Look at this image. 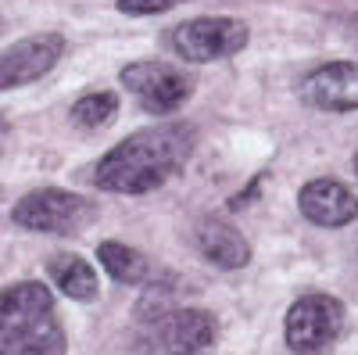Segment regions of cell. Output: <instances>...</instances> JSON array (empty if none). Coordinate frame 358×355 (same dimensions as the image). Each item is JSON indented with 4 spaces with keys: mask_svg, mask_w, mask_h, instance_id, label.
Wrapping results in <instances>:
<instances>
[{
    "mask_svg": "<svg viewBox=\"0 0 358 355\" xmlns=\"http://www.w3.org/2000/svg\"><path fill=\"white\" fill-rule=\"evenodd\" d=\"M197 151V126L194 123H158L129 133L94 165V187L108 194L143 197L162 190L187 169Z\"/></svg>",
    "mask_w": 358,
    "mask_h": 355,
    "instance_id": "cell-1",
    "label": "cell"
},
{
    "mask_svg": "<svg viewBox=\"0 0 358 355\" xmlns=\"http://www.w3.org/2000/svg\"><path fill=\"white\" fill-rule=\"evenodd\" d=\"M251 40V29L241 18L229 15H201V18H187L169 29V50L187 65H212L222 57L241 54Z\"/></svg>",
    "mask_w": 358,
    "mask_h": 355,
    "instance_id": "cell-2",
    "label": "cell"
},
{
    "mask_svg": "<svg viewBox=\"0 0 358 355\" xmlns=\"http://www.w3.org/2000/svg\"><path fill=\"white\" fill-rule=\"evenodd\" d=\"M11 219L15 226L33 230V233L69 237L97 219V201L86 194H76V190H62V187H36L15 201Z\"/></svg>",
    "mask_w": 358,
    "mask_h": 355,
    "instance_id": "cell-3",
    "label": "cell"
},
{
    "mask_svg": "<svg viewBox=\"0 0 358 355\" xmlns=\"http://www.w3.org/2000/svg\"><path fill=\"white\" fill-rule=\"evenodd\" d=\"M348 327V309L326 291H308L283 316V341L294 355H319L341 341Z\"/></svg>",
    "mask_w": 358,
    "mask_h": 355,
    "instance_id": "cell-4",
    "label": "cell"
},
{
    "mask_svg": "<svg viewBox=\"0 0 358 355\" xmlns=\"http://www.w3.org/2000/svg\"><path fill=\"white\" fill-rule=\"evenodd\" d=\"M143 351L147 355H201L219 337V319L201 305H172L169 312L140 323Z\"/></svg>",
    "mask_w": 358,
    "mask_h": 355,
    "instance_id": "cell-5",
    "label": "cell"
},
{
    "mask_svg": "<svg viewBox=\"0 0 358 355\" xmlns=\"http://www.w3.org/2000/svg\"><path fill=\"white\" fill-rule=\"evenodd\" d=\"M118 79L151 115H172L194 97V76L165 62H133L118 72Z\"/></svg>",
    "mask_w": 358,
    "mask_h": 355,
    "instance_id": "cell-6",
    "label": "cell"
},
{
    "mask_svg": "<svg viewBox=\"0 0 358 355\" xmlns=\"http://www.w3.org/2000/svg\"><path fill=\"white\" fill-rule=\"evenodd\" d=\"M297 97L312 111L348 115L358 111V62H326L297 83Z\"/></svg>",
    "mask_w": 358,
    "mask_h": 355,
    "instance_id": "cell-7",
    "label": "cell"
},
{
    "mask_svg": "<svg viewBox=\"0 0 358 355\" xmlns=\"http://www.w3.org/2000/svg\"><path fill=\"white\" fill-rule=\"evenodd\" d=\"M65 54L62 33H36L0 50V94L43 79Z\"/></svg>",
    "mask_w": 358,
    "mask_h": 355,
    "instance_id": "cell-8",
    "label": "cell"
},
{
    "mask_svg": "<svg viewBox=\"0 0 358 355\" xmlns=\"http://www.w3.org/2000/svg\"><path fill=\"white\" fill-rule=\"evenodd\" d=\"M297 212L319 230H341L358 219V194L334 176H315L297 190Z\"/></svg>",
    "mask_w": 358,
    "mask_h": 355,
    "instance_id": "cell-9",
    "label": "cell"
},
{
    "mask_svg": "<svg viewBox=\"0 0 358 355\" xmlns=\"http://www.w3.org/2000/svg\"><path fill=\"white\" fill-rule=\"evenodd\" d=\"M54 316V294L43 280H22L0 291V348L22 330Z\"/></svg>",
    "mask_w": 358,
    "mask_h": 355,
    "instance_id": "cell-10",
    "label": "cell"
},
{
    "mask_svg": "<svg viewBox=\"0 0 358 355\" xmlns=\"http://www.w3.org/2000/svg\"><path fill=\"white\" fill-rule=\"evenodd\" d=\"M194 248L201 251L204 262L219 265V270H244V265L251 262L248 237L236 230L233 223L212 219V216L197 219V226H194Z\"/></svg>",
    "mask_w": 358,
    "mask_h": 355,
    "instance_id": "cell-11",
    "label": "cell"
},
{
    "mask_svg": "<svg viewBox=\"0 0 358 355\" xmlns=\"http://www.w3.org/2000/svg\"><path fill=\"white\" fill-rule=\"evenodd\" d=\"M47 277L50 284L65 294V298L72 302H97V294H101V280H97V270L90 265L83 255L76 251H54L47 258Z\"/></svg>",
    "mask_w": 358,
    "mask_h": 355,
    "instance_id": "cell-12",
    "label": "cell"
},
{
    "mask_svg": "<svg viewBox=\"0 0 358 355\" xmlns=\"http://www.w3.org/2000/svg\"><path fill=\"white\" fill-rule=\"evenodd\" d=\"M97 262L115 284H129V287H147L162 273L140 248L122 244V241H101L97 244Z\"/></svg>",
    "mask_w": 358,
    "mask_h": 355,
    "instance_id": "cell-13",
    "label": "cell"
},
{
    "mask_svg": "<svg viewBox=\"0 0 358 355\" xmlns=\"http://www.w3.org/2000/svg\"><path fill=\"white\" fill-rule=\"evenodd\" d=\"M0 355H69V337H65V327L57 319V312L47 316L43 323H36V327L22 330L18 337H11L0 348Z\"/></svg>",
    "mask_w": 358,
    "mask_h": 355,
    "instance_id": "cell-14",
    "label": "cell"
},
{
    "mask_svg": "<svg viewBox=\"0 0 358 355\" xmlns=\"http://www.w3.org/2000/svg\"><path fill=\"white\" fill-rule=\"evenodd\" d=\"M115 115H118V94H111V90H90V94H83V97L72 104V111H69L72 126H79V130H86V133H97V130L111 126Z\"/></svg>",
    "mask_w": 358,
    "mask_h": 355,
    "instance_id": "cell-15",
    "label": "cell"
},
{
    "mask_svg": "<svg viewBox=\"0 0 358 355\" xmlns=\"http://www.w3.org/2000/svg\"><path fill=\"white\" fill-rule=\"evenodd\" d=\"M187 0H115V8L122 15H133V18H147V15H165Z\"/></svg>",
    "mask_w": 358,
    "mask_h": 355,
    "instance_id": "cell-16",
    "label": "cell"
},
{
    "mask_svg": "<svg viewBox=\"0 0 358 355\" xmlns=\"http://www.w3.org/2000/svg\"><path fill=\"white\" fill-rule=\"evenodd\" d=\"M8 140H11V123H8V115L0 111V151L8 147Z\"/></svg>",
    "mask_w": 358,
    "mask_h": 355,
    "instance_id": "cell-17",
    "label": "cell"
},
{
    "mask_svg": "<svg viewBox=\"0 0 358 355\" xmlns=\"http://www.w3.org/2000/svg\"><path fill=\"white\" fill-rule=\"evenodd\" d=\"M355 172H358V151H355Z\"/></svg>",
    "mask_w": 358,
    "mask_h": 355,
    "instance_id": "cell-18",
    "label": "cell"
},
{
    "mask_svg": "<svg viewBox=\"0 0 358 355\" xmlns=\"http://www.w3.org/2000/svg\"><path fill=\"white\" fill-rule=\"evenodd\" d=\"M355 29H358V15H355Z\"/></svg>",
    "mask_w": 358,
    "mask_h": 355,
    "instance_id": "cell-19",
    "label": "cell"
}]
</instances>
